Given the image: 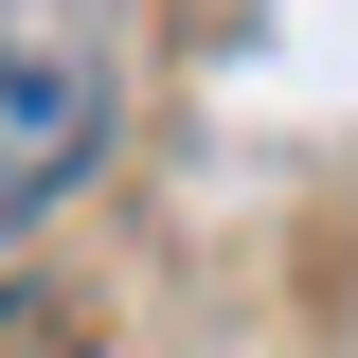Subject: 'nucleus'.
Masks as SVG:
<instances>
[{
  "instance_id": "f257e3e1",
  "label": "nucleus",
  "mask_w": 358,
  "mask_h": 358,
  "mask_svg": "<svg viewBox=\"0 0 358 358\" xmlns=\"http://www.w3.org/2000/svg\"><path fill=\"white\" fill-rule=\"evenodd\" d=\"M108 143V54H90L72 0H0V251L54 215Z\"/></svg>"
},
{
  "instance_id": "f03ea898",
  "label": "nucleus",
  "mask_w": 358,
  "mask_h": 358,
  "mask_svg": "<svg viewBox=\"0 0 358 358\" xmlns=\"http://www.w3.org/2000/svg\"><path fill=\"white\" fill-rule=\"evenodd\" d=\"M0 358H90L72 322H36V305H0Z\"/></svg>"
}]
</instances>
